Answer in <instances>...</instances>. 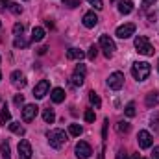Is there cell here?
I'll return each instance as SVG.
<instances>
[{
    "label": "cell",
    "instance_id": "1",
    "mask_svg": "<svg viewBox=\"0 0 159 159\" xmlns=\"http://www.w3.org/2000/svg\"><path fill=\"white\" fill-rule=\"evenodd\" d=\"M150 72H152V67L146 61H135L131 65V74H133V78L137 80V81H144L150 76Z\"/></svg>",
    "mask_w": 159,
    "mask_h": 159
},
{
    "label": "cell",
    "instance_id": "2",
    "mask_svg": "<svg viewBox=\"0 0 159 159\" xmlns=\"http://www.w3.org/2000/svg\"><path fill=\"white\" fill-rule=\"evenodd\" d=\"M46 139L52 148H61L67 143V133L63 129H50V131H46Z\"/></svg>",
    "mask_w": 159,
    "mask_h": 159
},
{
    "label": "cell",
    "instance_id": "3",
    "mask_svg": "<svg viewBox=\"0 0 159 159\" xmlns=\"http://www.w3.org/2000/svg\"><path fill=\"white\" fill-rule=\"evenodd\" d=\"M135 48L143 56H154V52H156L154 50V44L148 41V37H144V35H137L135 37Z\"/></svg>",
    "mask_w": 159,
    "mask_h": 159
},
{
    "label": "cell",
    "instance_id": "4",
    "mask_svg": "<svg viewBox=\"0 0 159 159\" xmlns=\"http://www.w3.org/2000/svg\"><path fill=\"white\" fill-rule=\"evenodd\" d=\"M100 48H102V52H104V56H106L107 59L113 57V54H115V50H117L115 43H113V39H111L109 35H100Z\"/></svg>",
    "mask_w": 159,
    "mask_h": 159
},
{
    "label": "cell",
    "instance_id": "5",
    "mask_svg": "<svg viewBox=\"0 0 159 159\" xmlns=\"http://www.w3.org/2000/svg\"><path fill=\"white\" fill-rule=\"evenodd\" d=\"M85 72H87V69H85V65H76V69H74V72H72V76H70V83L74 85V87H81L83 85V81H85Z\"/></svg>",
    "mask_w": 159,
    "mask_h": 159
},
{
    "label": "cell",
    "instance_id": "6",
    "mask_svg": "<svg viewBox=\"0 0 159 159\" xmlns=\"http://www.w3.org/2000/svg\"><path fill=\"white\" fill-rule=\"evenodd\" d=\"M122 85H124V74L119 72V70L117 72H111L109 78H107V87L113 89V91H120Z\"/></svg>",
    "mask_w": 159,
    "mask_h": 159
},
{
    "label": "cell",
    "instance_id": "7",
    "mask_svg": "<svg viewBox=\"0 0 159 159\" xmlns=\"http://www.w3.org/2000/svg\"><path fill=\"white\" fill-rule=\"evenodd\" d=\"M74 152H76V157H78V159H89V157H91V154H93V148H91V144H89V143L80 141V143H76Z\"/></svg>",
    "mask_w": 159,
    "mask_h": 159
},
{
    "label": "cell",
    "instance_id": "8",
    "mask_svg": "<svg viewBox=\"0 0 159 159\" xmlns=\"http://www.w3.org/2000/svg\"><path fill=\"white\" fill-rule=\"evenodd\" d=\"M137 143H139V148L146 150V148H150V146L154 144V137L150 135V131L141 129V131H139V135H137Z\"/></svg>",
    "mask_w": 159,
    "mask_h": 159
},
{
    "label": "cell",
    "instance_id": "9",
    "mask_svg": "<svg viewBox=\"0 0 159 159\" xmlns=\"http://www.w3.org/2000/svg\"><path fill=\"white\" fill-rule=\"evenodd\" d=\"M135 24L133 22H128V24H122V26H119L117 28V37L119 39H129L133 34H135Z\"/></svg>",
    "mask_w": 159,
    "mask_h": 159
},
{
    "label": "cell",
    "instance_id": "10",
    "mask_svg": "<svg viewBox=\"0 0 159 159\" xmlns=\"http://www.w3.org/2000/svg\"><path fill=\"white\" fill-rule=\"evenodd\" d=\"M19 159H32V144L26 141V139H20L19 141Z\"/></svg>",
    "mask_w": 159,
    "mask_h": 159
},
{
    "label": "cell",
    "instance_id": "11",
    "mask_svg": "<svg viewBox=\"0 0 159 159\" xmlns=\"http://www.w3.org/2000/svg\"><path fill=\"white\" fill-rule=\"evenodd\" d=\"M48 91H50V81L48 80H41L39 83H35V87H34V96L35 98H44L48 94Z\"/></svg>",
    "mask_w": 159,
    "mask_h": 159
},
{
    "label": "cell",
    "instance_id": "12",
    "mask_svg": "<svg viewBox=\"0 0 159 159\" xmlns=\"http://www.w3.org/2000/svg\"><path fill=\"white\" fill-rule=\"evenodd\" d=\"M37 113H39V107L35 104H26L24 109H22V120L24 122H32L37 117Z\"/></svg>",
    "mask_w": 159,
    "mask_h": 159
},
{
    "label": "cell",
    "instance_id": "13",
    "mask_svg": "<svg viewBox=\"0 0 159 159\" xmlns=\"http://www.w3.org/2000/svg\"><path fill=\"white\" fill-rule=\"evenodd\" d=\"M11 85L17 87V89H24V87H26V76H24L20 70L11 72Z\"/></svg>",
    "mask_w": 159,
    "mask_h": 159
},
{
    "label": "cell",
    "instance_id": "14",
    "mask_svg": "<svg viewBox=\"0 0 159 159\" xmlns=\"http://www.w3.org/2000/svg\"><path fill=\"white\" fill-rule=\"evenodd\" d=\"M96 24H98V15L94 11H87L83 15V26L85 28H94Z\"/></svg>",
    "mask_w": 159,
    "mask_h": 159
},
{
    "label": "cell",
    "instance_id": "15",
    "mask_svg": "<svg viewBox=\"0 0 159 159\" xmlns=\"http://www.w3.org/2000/svg\"><path fill=\"white\" fill-rule=\"evenodd\" d=\"M50 98H52V102H54V104H61V102L65 100V91H63L61 87H56V89H52Z\"/></svg>",
    "mask_w": 159,
    "mask_h": 159
},
{
    "label": "cell",
    "instance_id": "16",
    "mask_svg": "<svg viewBox=\"0 0 159 159\" xmlns=\"http://www.w3.org/2000/svg\"><path fill=\"white\" fill-rule=\"evenodd\" d=\"M133 11V2L131 0H119V13L129 15Z\"/></svg>",
    "mask_w": 159,
    "mask_h": 159
},
{
    "label": "cell",
    "instance_id": "17",
    "mask_svg": "<svg viewBox=\"0 0 159 159\" xmlns=\"http://www.w3.org/2000/svg\"><path fill=\"white\" fill-rule=\"evenodd\" d=\"M44 35H46V32H44V28H41V26H37V28L32 30V41H34V43H41V41L44 39Z\"/></svg>",
    "mask_w": 159,
    "mask_h": 159
},
{
    "label": "cell",
    "instance_id": "18",
    "mask_svg": "<svg viewBox=\"0 0 159 159\" xmlns=\"http://www.w3.org/2000/svg\"><path fill=\"white\" fill-rule=\"evenodd\" d=\"M85 54H83V50H80V48H69L67 50V59H81Z\"/></svg>",
    "mask_w": 159,
    "mask_h": 159
},
{
    "label": "cell",
    "instance_id": "19",
    "mask_svg": "<svg viewBox=\"0 0 159 159\" xmlns=\"http://www.w3.org/2000/svg\"><path fill=\"white\" fill-rule=\"evenodd\" d=\"M9 120H11V111H9V109H7V106L4 104V106H2V109H0V124H4V126H6Z\"/></svg>",
    "mask_w": 159,
    "mask_h": 159
},
{
    "label": "cell",
    "instance_id": "20",
    "mask_svg": "<svg viewBox=\"0 0 159 159\" xmlns=\"http://www.w3.org/2000/svg\"><path fill=\"white\" fill-rule=\"evenodd\" d=\"M89 102H91V106H93L94 109H100V107H102V100H100V96H98L94 91L89 93Z\"/></svg>",
    "mask_w": 159,
    "mask_h": 159
},
{
    "label": "cell",
    "instance_id": "21",
    "mask_svg": "<svg viewBox=\"0 0 159 159\" xmlns=\"http://www.w3.org/2000/svg\"><path fill=\"white\" fill-rule=\"evenodd\" d=\"M0 152H2V159H11V148H9V143L7 141H2Z\"/></svg>",
    "mask_w": 159,
    "mask_h": 159
},
{
    "label": "cell",
    "instance_id": "22",
    "mask_svg": "<svg viewBox=\"0 0 159 159\" xmlns=\"http://www.w3.org/2000/svg\"><path fill=\"white\" fill-rule=\"evenodd\" d=\"M9 129L13 133H17V135H24L26 133V129H24V126L20 122H9Z\"/></svg>",
    "mask_w": 159,
    "mask_h": 159
},
{
    "label": "cell",
    "instance_id": "23",
    "mask_svg": "<svg viewBox=\"0 0 159 159\" xmlns=\"http://www.w3.org/2000/svg\"><path fill=\"white\" fill-rule=\"evenodd\" d=\"M43 120H44L46 124H52V122L56 120V113H54V109H50V107L44 109V111H43Z\"/></svg>",
    "mask_w": 159,
    "mask_h": 159
},
{
    "label": "cell",
    "instance_id": "24",
    "mask_svg": "<svg viewBox=\"0 0 159 159\" xmlns=\"http://www.w3.org/2000/svg\"><path fill=\"white\" fill-rule=\"evenodd\" d=\"M157 104H159L157 93H150V94L146 96V106H148V107H154V106H157Z\"/></svg>",
    "mask_w": 159,
    "mask_h": 159
},
{
    "label": "cell",
    "instance_id": "25",
    "mask_svg": "<svg viewBox=\"0 0 159 159\" xmlns=\"http://www.w3.org/2000/svg\"><path fill=\"white\" fill-rule=\"evenodd\" d=\"M81 126L80 124H69V135H72V137H80L81 135Z\"/></svg>",
    "mask_w": 159,
    "mask_h": 159
},
{
    "label": "cell",
    "instance_id": "26",
    "mask_svg": "<svg viewBox=\"0 0 159 159\" xmlns=\"http://www.w3.org/2000/svg\"><path fill=\"white\" fill-rule=\"evenodd\" d=\"M7 7H9V11H13L15 15H20V13H22V6H20V4H17V2H9V4H7Z\"/></svg>",
    "mask_w": 159,
    "mask_h": 159
},
{
    "label": "cell",
    "instance_id": "27",
    "mask_svg": "<svg viewBox=\"0 0 159 159\" xmlns=\"http://www.w3.org/2000/svg\"><path fill=\"white\" fill-rule=\"evenodd\" d=\"M124 113H126V117H129V119H131V117H135V113H137V111H135V104H133V102H129V104L124 107Z\"/></svg>",
    "mask_w": 159,
    "mask_h": 159
},
{
    "label": "cell",
    "instance_id": "28",
    "mask_svg": "<svg viewBox=\"0 0 159 159\" xmlns=\"http://www.w3.org/2000/svg\"><path fill=\"white\" fill-rule=\"evenodd\" d=\"M13 44H15V48H26V46H28V41H24L22 35H19V37H15Z\"/></svg>",
    "mask_w": 159,
    "mask_h": 159
},
{
    "label": "cell",
    "instance_id": "29",
    "mask_svg": "<svg viewBox=\"0 0 159 159\" xmlns=\"http://www.w3.org/2000/svg\"><path fill=\"white\" fill-rule=\"evenodd\" d=\"M117 129H119L120 133H128V131L131 129V126H129V122H124V120H122V122L117 124Z\"/></svg>",
    "mask_w": 159,
    "mask_h": 159
},
{
    "label": "cell",
    "instance_id": "30",
    "mask_svg": "<svg viewBox=\"0 0 159 159\" xmlns=\"http://www.w3.org/2000/svg\"><path fill=\"white\" fill-rule=\"evenodd\" d=\"M98 56V46H94V44H91L89 46V52H87V57L91 59V61H94V57Z\"/></svg>",
    "mask_w": 159,
    "mask_h": 159
},
{
    "label": "cell",
    "instance_id": "31",
    "mask_svg": "<svg viewBox=\"0 0 159 159\" xmlns=\"http://www.w3.org/2000/svg\"><path fill=\"white\" fill-rule=\"evenodd\" d=\"M22 32H24V24L17 22V24L13 26V35H15V37H19V35H22Z\"/></svg>",
    "mask_w": 159,
    "mask_h": 159
},
{
    "label": "cell",
    "instance_id": "32",
    "mask_svg": "<svg viewBox=\"0 0 159 159\" xmlns=\"http://www.w3.org/2000/svg\"><path fill=\"white\" fill-rule=\"evenodd\" d=\"M83 119H85V122H94V111L93 109H87L85 115H83Z\"/></svg>",
    "mask_w": 159,
    "mask_h": 159
},
{
    "label": "cell",
    "instance_id": "33",
    "mask_svg": "<svg viewBox=\"0 0 159 159\" xmlns=\"http://www.w3.org/2000/svg\"><path fill=\"white\" fill-rule=\"evenodd\" d=\"M87 2H89L94 9H102V7H104V2H102V0H87Z\"/></svg>",
    "mask_w": 159,
    "mask_h": 159
},
{
    "label": "cell",
    "instance_id": "34",
    "mask_svg": "<svg viewBox=\"0 0 159 159\" xmlns=\"http://www.w3.org/2000/svg\"><path fill=\"white\" fill-rule=\"evenodd\" d=\"M80 2H81V0H63V4H65L67 7H78Z\"/></svg>",
    "mask_w": 159,
    "mask_h": 159
},
{
    "label": "cell",
    "instance_id": "35",
    "mask_svg": "<svg viewBox=\"0 0 159 159\" xmlns=\"http://www.w3.org/2000/svg\"><path fill=\"white\" fill-rule=\"evenodd\" d=\"M156 4V0H143V9H150Z\"/></svg>",
    "mask_w": 159,
    "mask_h": 159
},
{
    "label": "cell",
    "instance_id": "36",
    "mask_svg": "<svg viewBox=\"0 0 159 159\" xmlns=\"http://www.w3.org/2000/svg\"><path fill=\"white\" fill-rule=\"evenodd\" d=\"M13 102H15L17 106H20V104L24 102V96H22V94H15V100H13Z\"/></svg>",
    "mask_w": 159,
    "mask_h": 159
},
{
    "label": "cell",
    "instance_id": "37",
    "mask_svg": "<svg viewBox=\"0 0 159 159\" xmlns=\"http://www.w3.org/2000/svg\"><path fill=\"white\" fill-rule=\"evenodd\" d=\"M115 159H129V156H128L124 150H119V154H117V157Z\"/></svg>",
    "mask_w": 159,
    "mask_h": 159
},
{
    "label": "cell",
    "instance_id": "38",
    "mask_svg": "<svg viewBox=\"0 0 159 159\" xmlns=\"http://www.w3.org/2000/svg\"><path fill=\"white\" fill-rule=\"evenodd\" d=\"M152 159H159V146L154 148V152H152Z\"/></svg>",
    "mask_w": 159,
    "mask_h": 159
},
{
    "label": "cell",
    "instance_id": "39",
    "mask_svg": "<svg viewBox=\"0 0 159 159\" xmlns=\"http://www.w3.org/2000/svg\"><path fill=\"white\" fill-rule=\"evenodd\" d=\"M46 50H48V48H46V46H43V48H39V54H41V56H43V54H44Z\"/></svg>",
    "mask_w": 159,
    "mask_h": 159
},
{
    "label": "cell",
    "instance_id": "40",
    "mask_svg": "<svg viewBox=\"0 0 159 159\" xmlns=\"http://www.w3.org/2000/svg\"><path fill=\"white\" fill-rule=\"evenodd\" d=\"M2 4H4V7H7V4H9V0H2Z\"/></svg>",
    "mask_w": 159,
    "mask_h": 159
},
{
    "label": "cell",
    "instance_id": "41",
    "mask_svg": "<svg viewBox=\"0 0 159 159\" xmlns=\"http://www.w3.org/2000/svg\"><path fill=\"white\" fill-rule=\"evenodd\" d=\"M98 159H104V148H102V154L98 156Z\"/></svg>",
    "mask_w": 159,
    "mask_h": 159
},
{
    "label": "cell",
    "instance_id": "42",
    "mask_svg": "<svg viewBox=\"0 0 159 159\" xmlns=\"http://www.w3.org/2000/svg\"><path fill=\"white\" fill-rule=\"evenodd\" d=\"M133 159H141V156H139V154H135V156H133Z\"/></svg>",
    "mask_w": 159,
    "mask_h": 159
},
{
    "label": "cell",
    "instance_id": "43",
    "mask_svg": "<svg viewBox=\"0 0 159 159\" xmlns=\"http://www.w3.org/2000/svg\"><path fill=\"white\" fill-rule=\"evenodd\" d=\"M157 70H159V61H157Z\"/></svg>",
    "mask_w": 159,
    "mask_h": 159
},
{
    "label": "cell",
    "instance_id": "44",
    "mask_svg": "<svg viewBox=\"0 0 159 159\" xmlns=\"http://www.w3.org/2000/svg\"><path fill=\"white\" fill-rule=\"evenodd\" d=\"M0 28H2V20H0Z\"/></svg>",
    "mask_w": 159,
    "mask_h": 159
},
{
    "label": "cell",
    "instance_id": "45",
    "mask_svg": "<svg viewBox=\"0 0 159 159\" xmlns=\"http://www.w3.org/2000/svg\"><path fill=\"white\" fill-rule=\"evenodd\" d=\"M0 80H2V72H0Z\"/></svg>",
    "mask_w": 159,
    "mask_h": 159
},
{
    "label": "cell",
    "instance_id": "46",
    "mask_svg": "<svg viewBox=\"0 0 159 159\" xmlns=\"http://www.w3.org/2000/svg\"><path fill=\"white\" fill-rule=\"evenodd\" d=\"M111 2H115V0H111Z\"/></svg>",
    "mask_w": 159,
    "mask_h": 159
},
{
    "label": "cell",
    "instance_id": "47",
    "mask_svg": "<svg viewBox=\"0 0 159 159\" xmlns=\"http://www.w3.org/2000/svg\"><path fill=\"white\" fill-rule=\"evenodd\" d=\"M24 2H26V0H24Z\"/></svg>",
    "mask_w": 159,
    "mask_h": 159
},
{
    "label": "cell",
    "instance_id": "48",
    "mask_svg": "<svg viewBox=\"0 0 159 159\" xmlns=\"http://www.w3.org/2000/svg\"><path fill=\"white\" fill-rule=\"evenodd\" d=\"M0 61H2V59H0Z\"/></svg>",
    "mask_w": 159,
    "mask_h": 159
},
{
    "label": "cell",
    "instance_id": "49",
    "mask_svg": "<svg viewBox=\"0 0 159 159\" xmlns=\"http://www.w3.org/2000/svg\"><path fill=\"white\" fill-rule=\"evenodd\" d=\"M141 159H143V157H141Z\"/></svg>",
    "mask_w": 159,
    "mask_h": 159
}]
</instances>
